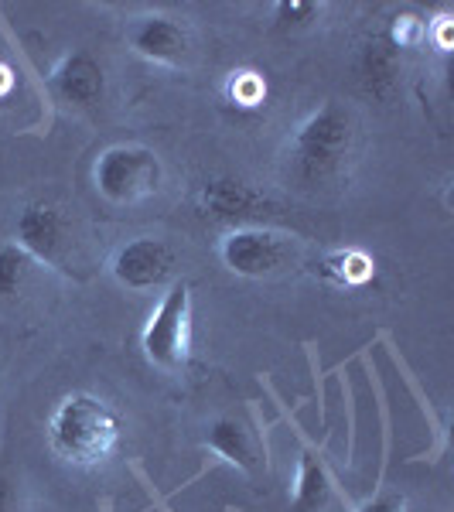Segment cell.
<instances>
[{
    "mask_svg": "<svg viewBox=\"0 0 454 512\" xmlns=\"http://www.w3.org/2000/svg\"><path fill=\"white\" fill-rule=\"evenodd\" d=\"M359 154V117L338 99L321 103L291 137V175L308 188L349 175Z\"/></svg>",
    "mask_w": 454,
    "mask_h": 512,
    "instance_id": "obj_1",
    "label": "cell"
},
{
    "mask_svg": "<svg viewBox=\"0 0 454 512\" xmlns=\"http://www.w3.org/2000/svg\"><path fill=\"white\" fill-rule=\"evenodd\" d=\"M120 414L96 393H65L48 417V444L72 468H99L120 448Z\"/></svg>",
    "mask_w": 454,
    "mask_h": 512,
    "instance_id": "obj_2",
    "label": "cell"
},
{
    "mask_svg": "<svg viewBox=\"0 0 454 512\" xmlns=\"http://www.w3.org/2000/svg\"><path fill=\"white\" fill-rule=\"evenodd\" d=\"M219 260L236 277L270 280L301 263V239L270 226H239L222 236Z\"/></svg>",
    "mask_w": 454,
    "mask_h": 512,
    "instance_id": "obj_3",
    "label": "cell"
},
{
    "mask_svg": "<svg viewBox=\"0 0 454 512\" xmlns=\"http://www.w3.org/2000/svg\"><path fill=\"white\" fill-rule=\"evenodd\" d=\"M93 185L110 205H140L161 192L164 164L144 144H113L93 164Z\"/></svg>",
    "mask_w": 454,
    "mask_h": 512,
    "instance_id": "obj_4",
    "label": "cell"
},
{
    "mask_svg": "<svg viewBox=\"0 0 454 512\" xmlns=\"http://www.w3.org/2000/svg\"><path fill=\"white\" fill-rule=\"evenodd\" d=\"M188 345H192V284L175 280L147 318L140 349L161 373H178L188 362Z\"/></svg>",
    "mask_w": 454,
    "mask_h": 512,
    "instance_id": "obj_5",
    "label": "cell"
},
{
    "mask_svg": "<svg viewBox=\"0 0 454 512\" xmlns=\"http://www.w3.org/2000/svg\"><path fill=\"white\" fill-rule=\"evenodd\" d=\"M14 243L28 250L38 263L69 270L72 243H76L69 209L62 202H52V198L28 202L14 219Z\"/></svg>",
    "mask_w": 454,
    "mask_h": 512,
    "instance_id": "obj_6",
    "label": "cell"
},
{
    "mask_svg": "<svg viewBox=\"0 0 454 512\" xmlns=\"http://www.w3.org/2000/svg\"><path fill=\"white\" fill-rule=\"evenodd\" d=\"M110 274L127 291H154V287L175 284L178 253L161 236H137L117 250L110 263Z\"/></svg>",
    "mask_w": 454,
    "mask_h": 512,
    "instance_id": "obj_7",
    "label": "cell"
},
{
    "mask_svg": "<svg viewBox=\"0 0 454 512\" xmlns=\"http://www.w3.org/2000/svg\"><path fill=\"white\" fill-rule=\"evenodd\" d=\"M195 205L205 219L226 222V226H257L253 219L263 216V209H270V198L260 192L257 185L233 175H219L198 185Z\"/></svg>",
    "mask_w": 454,
    "mask_h": 512,
    "instance_id": "obj_8",
    "label": "cell"
},
{
    "mask_svg": "<svg viewBox=\"0 0 454 512\" xmlns=\"http://www.w3.org/2000/svg\"><path fill=\"white\" fill-rule=\"evenodd\" d=\"M127 45L154 65H181L192 55V31L171 14H140L127 24Z\"/></svg>",
    "mask_w": 454,
    "mask_h": 512,
    "instance_id": "obj_9",
    "label": "cell"
},
{
    "mask_svg": "<svg viewBox=\"0 0 454 512\" xmlns=\"http://www.w3.org/2000/svg\"><path fill=\"white\" fill-rule=\"evenodd\" d=\"M205 448L216 451L226 465L239 468L243 475H260L267 468V451L250 424L236 414H222L205 427Z\"/></svg>",
    "mask_w": 454,
    "mask_h": 512,
    "instance_id": "obj_10",
    "label": "cell"
},
{
    "mask_svg": "<svg viewBox=\"0 0 454 512\" xmlns=\"http://www.w3.org/2000/svg\"><path fill=\"white\" fill-rule=\"evenodd\" d=\"M48 86H52V93L59 96L65 106L93 110V106L103 103V96H106V69L96 55L72 52L52 69Z\"/></svg>",
    "mask_w": 454,
    "mask_h": 512,
    "instance_id": "obj_11",
    "label": "cell"
},
{
    "mask_svg": "<svg viewBox=\"0 0 454 512\" xmlns=\"http://www.w3.org/2000/svg\"><path fill=\"white\" fill-rule=\"evenodd\" d=\"M396 72H400V48L393 45L390 35H373L359 48L356 76L366 93L386 99L396 86Z\"/></svg>",
    "mask_w": 454,
    "mask_h": 512,
    "instance_id": "obj_12",
    "label": "cell"
},
{
    "mask_svg": "<svg viewBox=\"0 0 454 512\" xmlns=\"http://www.w3.org/2000/svg\"><path fill=\"white\" fill-rule=\"evenodd\" d=\"M335 495V478L315 451H301L294 475L291 512H325Z\"/></svg>",
    "mask_w": 454,
    "mask_h": 512,
    "instance_id": "obj_13",
    "label": "cell"
},
{
    "mask_svg": "<svg viewBox=\"0 0 454 512\" xmlns=\"http://www.w3.org/2000/svg\"><path fill=\"white\" fill-rule=\"evenodd\" d=\"M321 277H328L338 287H362L376 274V260L362 250H338L321 260Z\"/></svg>",
    "mask_w": 454,
    "mask_h": 512,
    "instance_id": "obj_14",
    "label": "cell"
},
{
    "mask_svg": "<svg viewBox=\"0 0 454 512\" xmlns=\"http://www.w3.org/2000/svg\"><path fill=\"white\" fill-rule=\"evenodd\" d=\"M38 260L18 243H0V301H14L31 284Z\"/></svg>",
    "mask_w": 454,
    "mask_h": 512,
    "instance_id": "obj_15",
    "label": "cell"
},
{
    "mask_svg": "<svg viewBox=\"0 0 454 512\" xmlns=\"http://www.w3.org/2000/svg\"><path fill=\"white\" fill-rule=\"evenodd\" d=\"M226 93L239 106H257L263 103V96H267V82H263L257 72H233Z\"/></svg>",
    "mask_w": 454,
    "mask_h": 512,
    "instance_id": "obj_16",
    "label": "cell"
},
{
    "mask_svg": "<svg viewBox=\"0 0 454 512\" xmlns=\"http://www.w3.org/2000/svg\"><path fill=\"white\" fill-rule=\"evenodd\" d=\"M321 11H325L321 4H304V0H291V4H280V7H277V14H280V21H284V24H308V21H318V18H321Z\"/></svg>",
    "mask_w": 454,
    "mask_h": 512,
    "instance_id": "obj_17",
    "label": "cell"
},
{
    "mask_svg": "<svg viewBox=\"0 0 454 512\" xmlns=\"http://www.w3.org/2000/svg\"><path fill=\"white\" fill-rule=\"evenodd\" d=\"M0 512H24L21 482L11 472H0Z\"/></svg>",
    "mask_w": 454,
    "mask_h": 512,
    "instance_id": "obj_18",
    "label": "cell"
},
{
    "mask_svg": "<svg viewBox=\"0 0 454 512\" xmlns=\"http://www.w3.org/2000/svg\"><path fill=\"white\" fill-rule=\"evenodd\" d=\"M356 512H407V495L400 492H379L373 499H366Z\"/></svg>",
    "mask_w": 454,
    "mask_h": 512,
    "instance_id": "obj_19",
    "label": "cell"
}]
</instances>
